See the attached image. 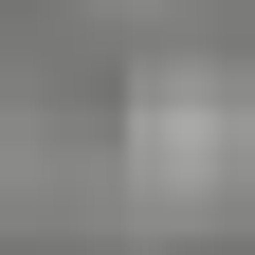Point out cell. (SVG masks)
<instances>
[{
    "instance_id": "6da1fadb",
    "label": "cell",
    "mask_w": 255,
    "mask_h": 255,
    "mask_svg": "<svg viewBox=\"0 0 255 255\" xmlns=\"http://www.w3.org/2000/svg\"><path fill=\"white\" fill-rule=\"evenodd\" d=\"M128 182H146V201H219V182H237V91L219 73L128 91Z\"/></svg>"
}]
</instances>
